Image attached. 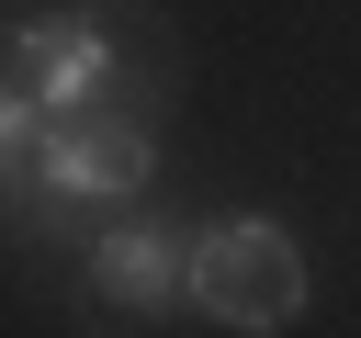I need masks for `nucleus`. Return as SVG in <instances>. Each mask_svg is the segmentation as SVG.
<instances>
[{
  "instance_id": "nucleus-2",
  "label": "nucleus",
  "mask_w": 361,
  "mask_h": 338,
  "mask_svg": "<svg viewBox=\"0 0 361 338\" xmlns=\"http://www.w3.org/2000/svg\"><path fill=\"white\" fill-rule=\"evenodd\" d=\"M158 180V146L135 124V101H102V113H45L34 158H23V203H135Z\"/></svg>"
},
{
  "instance_id": "nucleus-4",
  "label": "nucleus",
  "mask_w": 361,
  "mask_h": 338,
  "mask_svg": "<svg viewBox=\"0 0 361 338\" xmlns=\"http://www.w3.org/2000/svg\"><path fill=\"white\" fill-rule=\"evenodd\" d=\"M180 282H192V237H180V225H158V214H113V225L90 237V293H102L113 315H169Z\"/></svg>"
},
{
  "instance_id": "nucleus-1",
  "label": "nucleus",
  "mask_w": 361,
  "mask_h": 338,
  "mask_svg": "<svg viewBox=\"0 0 361 338\" xmlns=\"http://www.w3.org/2000/svg\"><path fill=\"white\" fill-rule=\"evenodd\" d=\"M305 248H293V225H271V214H214V225H192V282H180V304L203 315V327H226V338H282L293 315H305Z\"/></svg>"
},
{
  "instance_id": "nucleus-3",
  "label": "nucleus",
  "mask_w": 361,
  "mask_h": 338,
  "mask_svg": "<svg viewBox=\"0 0 361 338\" xmlns=\"http://www.w3.org/2000/svg\"><path fill=\"white\" fill-rule=\"evenodd\" d=\"M11 79H23L45 113L147 101L135 68H124V45H113V23H90V11H23V23H11Z\"/></svg>"
},
{
  "instance_id": "nucleus-5",
  "label": "nucleus",
  "mask_w": 361,
  "mask_h": 338,
  "mask_svg": "<svg viewBox=\"0 0 361 338\" xmlns=\"http://www.w3.org/2000/svg\"><path fill=\"white\" fill-rule=\"evenodd\" d=\"M34 135H45V101H34L23 79H0V180H23V158H34Z\"/></svg>"
}]
</instances>
